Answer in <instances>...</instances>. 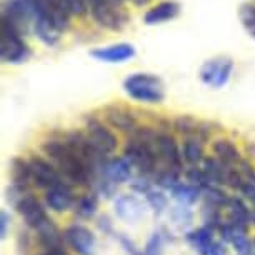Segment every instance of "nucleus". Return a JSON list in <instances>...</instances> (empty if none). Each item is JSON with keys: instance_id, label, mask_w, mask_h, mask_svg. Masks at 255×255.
<instances>
[{"instance_id": "f257e3e1", "label": "nucleus", "mask_w": 255, "mask_h": 255, "mask_svg": "<svg viewBox=\"0 0 255 255\" xmlns=\"http://www.w3.org/2000/svg\"><path fill=\"white\" fill-rule=\"evenodd\" d=\"M42 152L57 167L67 184L90 187L92 185V172L80 160L79 155L72 150L64 137H50L42 142Z\"/></svg>"}, {"instance_id": "f03ea898", "label": "nucleus", "mask_w": 255, "mask_h": 255, "mask_svg": "<svg viewBox=\"0 0 255 255\" xmlns=\"http://www.w3.org/2000/svg\"><path fill=\"white\" fill-rule=\"evenodd\" d=\"M35 7L33 32L45 45H55L70 22V10L65 0H32Z\"/></svg>"}, {"instance_id": "7ed1b4c3", "label": "nucleus", "mask_w": 255, "mask_h": 255, "mask_svg": "<svg viewBox=\"0 0 255 255\" xmlns=\"http://www.w3.org/2000/svg\"><path fill=\"white\" fill-rule=\"evenodd\" d=\"M124 92L140 104H162L165 99L163 80L150 72H133L122 82Z\"/></svg>"}, {"instance_id": "20e7f679", "label": "nucleus", "mask_w": 255, "mask_h": 255, "mask_svg": "<svg viewBox=\"0 0 255 255\" xmlns=\"http://www.w3.org/2000/svg\"><path fill=\"white\" fill-rule=\"evenodd\" d=\"M122 0H89L90 13L100 27L119 32L128 23V13Z\"/></svg>"}, {"instance_id": "39448f33", "label": "nucleus", "mask_w": 255, "mask_h": 255, "mask_svg": "<svg viewBox=\"0 0 255 255\" xmlns=\"http://www.w3.org/2000/svg\"><path fill=\"white\" fill-rule=\"evenodd\" d=\"M84 133L87 137L95 150L102 155L109 157L110 153H114L119 147V138L112 132V128H109L107 124H104L102 120L97 117H87L85 119V127Z\"/></svg>"}, {"instance_id": "423d86ee", "label": "nucleus", "mask_w": 255, "mask_h": 255, "mask_svg": "<svg viewBox=\"0 0 255 255\" xmlns=\"http://www.w3.org/2000/svg\"><path fill=\"white\" fill-rule=\"evenodd\" d=\"M234 60L229 55H217L205 60L200 67V80L210 89H222L229 84L234 72Z\"/></svg>"}, {"instance_id": "0eeeda50", "label": "nucleus", "mask_w": 255, "mask_h": 255, "mask_svg": "<svg viewBox=\"0 0 255 255\" xmlns=\"http://www.w3.org/2000/svg\"><path fill=\"white\" fill-rule=\"evenodd\" d=\"M153 152L158 158L160 168H172V170L182 172L184 170V157L179 148L175 137L168 132H157L152 142Z\"/></svg>"}, {"instance_id": "6e6552de", "label": "nucleus", "mask_w": 255, "mask_h": 255, "mask_svg": "<svg viewBox=\"0 0 255 255\" xmlns=\"http://www.w3.org/2000/svg\"><path fill=\"white\" fill-rule=\"evenodd\" d=\"M30 55L28 45L23 35L12 25L2 20V42H0V57L5 64H22Z\"/></svg>"}, {"instance_id": "1a4fd4ad", "label": "nucleus", "mask_w": 255, "mask_h": 255, "mask_svg": "<svg viewBox=\"0 0 255 255\" xmlns=\"http://www.w3.org/2000/svg\"><path fill=\"white\" fill-rule=\"evenodd\" d=\"M2 20L12 25L18 33L25 35L35 23V7L32 0H8L3 7Z\"/></svg>"}, {"instance_id": "9d476101", "label": "nucleus", "mask_w": 255, "mask_h": 255, "mask_svg": "<svg viewBox=\"0 0 255 255\" xmlns=\"http://www.w3.org/2000/svg\"><path fill=\"white\" fill-rule=\"evenodd\" d=\"M32 172V185L42 190H50L54 187H59L62 184H67L62 174L57 170V167L49 158L40 155H32L28 158Z\"/></svg>"}, {"instance_id": "9b49d317", "label": "nucleus", "mask_w": 255, "mask_h": 255, "mask_svg": "<svg viewBox=\"0 0 255 255\" xmlns=\"http://www.w3.org/2000/svg\"><path fill=\"white\" fill-rule=\"evenodd\" d=\"M65 245L77 255H97V237L89 227L72 224L64 230Z\"/></svg>"}, {"instance_id": "f8f14e48", "label": "nucleus", "mask_w": 255, "mask_h": 255, "mask_svg": "<svg viewBox=\"0 0 255 255\" xmlns=\"http://www.w3.org/2000/svg\"><path fill=\"white\" fill-rule=\"evenodd\" d=\"M15 210L23 219V222H25L27 227L32 230H37L47 219H49L45 207L40 204V200H38L32 192H28V194L22 197L20 202L15 205Z\"/></svg>"}, {"instance_id": "ddd939ff", "label": "nucleus", "mask_w": 255, "mask_h": 255, "mask_svg": "<svg viewBox=\"0 0 255 255\" xmlns=\"http://www.w3.org/2000/svg\"><path fill=\"white\" fill-rule=\"evenodd\" d=\"M135 54V47L128 42H119V44L97 47V49L90 50V57H94L99 62H105V64H124V62L133 59Z\"/></svg>"}, {"instance_id": "4468645a", "label": "nucleus", "mask_w": 255, "mask_h": 255, "mask_svg": "<svg viewBox=\"0 0 255 255\" xmlns=\"http://www.w3.org/2000/svg\"><path fill=\"white\" fill-rule=\"evenodd\" d=\"M104 119L112 128H117L120 132L125 133H132L138 128L137 119L130 110L119 107V105H109L107 109L104 110Z\"/></svg>"}, {"instance_id": "2eb2a0df", "label": "nucleus", "mask_w": 255, "mask_h": 255, "mask_svg": "<svg viewBox=\"0 0 255 255\" xmlns=\"http://www.w3.org/2000/svg\"><path fill=\"white\" fill-rule=\"evenodd\" d=\"M115 215L125 222H138L145 215V205L135 195H119L115 199Z\"/></svg>"}, {"instance_id": "dca6fc26", "label": "nucleus", "mask_w": 255, "mask_h": 255, "mask_svg": "<svg viewBox=\"0 0 255 255\" xmlns=\"http://www.w3.org/2000/svg\"><path fill=\"white\" fill-rule=\"evenodd\" d=\"M44 200H45L47 209H50L52 212H57V214H64V212L70 210L72 207L75 205V197H74V192H72L70 184H62L59 187H54V189L47 190Z\"/></svg>"}, {"instance_id": "f3484780", "label": "nucleus", "mask_w": 255, "mask_h": 255, "mask_svg": "<svg viewBox=\"0 0 255 255\" xmlns=\"http://www.w3.org/2000/svg\"><path fill=\"white\" fill-rule=\"evenodd\" d=\"M180 10L182 7L177 0H163V2H158L157 5H153L143 13V23L150 27L160 25V23H165L168 20H174L175 17H179Z\"/></svg>"}, {"instance_id": "a211bd4d", "label": "nucleus", "mask_w": 255, "mask_h": 255, "mask_svg": "<svg viewBox=\"0 0 255 255\" xmlns=\"http://www.w3.org/2000/svg\"><path fill=\"white\" fill-rule=\"evenodd\" d=\"M104 177L109 179L112 184L120 185L127 184L133 180V165L128 158L122 157H112L109 158L104 168Z\"/></svg>"}, {"instance_id": "6ab92c4d", "label": "nucleus", "mask_w": 255, "mask_h": 255, "mask_svg": "<svg viewBox=\"0 0 255 255\" xmlns=\"http://www.w3.org/2000/svg\"><path fill=\"white\" fill-rule=\"evenodd\" d=\"M35 234H37L38 245L44 250H55V249L67 247L64 240V232H60V229L57 227L55 222L50 217L35 230Z\"/></svg>"}, {"instance_id": "aec40b11", "label": "nucleus", "mask_w": 255, "mask_h": 255, "mask_svg": "<svg viewBox=\"0 0 255 255\" xmlns=\"http://www.w3.org/2000/svg\"><path fill=\"white\" fill-rule=\"evenodd\" d=\"M212 152H214L215 158H219L220 162L229 167H239V163L242 162L240 150L229 138H217L212 143Z\"/></svg>"}, {"instance_id": "412c9836", "label": "nucleus", "mask_w": 255, "mask_h": 255, "mask_svg": "<svg viewBox=\"0 0 255 255\" xmlns=\"http://www.w3.org/2000/svg\"><path fill=\"white\" fill-rule=\"evenodd\" d=\"M185 240L189 242L199 255H210L212 247H214V230L202 225L199 229H194L187 232Z\"/></svg>"}, {"instance_id": "4be33fe9", "label": "nucleus", "mask_w": 255, "mask_h": 255, "mask_svg": "<svg viewBox=\"0 0 255 255\" xmlns=\"http://www.w3.org/2000/svg\"><path fill=\"white\" fill-rule=\"evenodd\" d=\"M182 157L189 165H199L200 162H204V140L197 135L185 137L184 145H182Z\"/></svg>"}, {"instance_id": "5701e85b", "label": "nucleus", "mask_w": 255, "mask_h": 255, "mask_svg": "<svg viewBox=\"0 0 255 255\" xmlns=\"http://www.w3.org/2000/svg\"><path fill=\"white\" fill-rule=\"evenodd\" d=\"M202 168H204L210 185H219V187L225 185V175H227V170L230 168L229 165H225V163H222L215 157H207L202 162Z\"/></svg>"}, {"instance_id": "b1692460", "label": "nucleus", "mask_w": 255, "mask_h": 255, "mask_svg": "<svg viewBox=\"0 0 255 255\" xmlns=\"http://www.w3.org/2000/svg\"><path fill=\"white\" fill-rule=\"evenodd\" d=\"M10 180L13 185L28 189V185L32 184V172H30V163H28V160H23L20 157L12 158L10 160Z\"/></svg>"}, {"instance_id": "393cba45", "label": "nucleus", "mask_w": 255, "mask_h": 255, "mask_svg": "<svg viewBox=\"0 0 255 255\" xmlns=\"http://www.w3.org/2000/svg\"><path fill=\"white\" fill-rule=\"evenodd\" d=\"M75 215L84 220L94 219L99 209V194L97 192H87V194L80 195L75 200Z\"/></svg>"}, {"instance_id": "a878e982", "label": "nucleus", "mask_w": 255, "mask_h": 255, "mask_svg": "<svg viewBox=\"0 0 255 255\" xmlns=\"http://www.w3.org/2000/svg\"><path fill=\"white\" fill-rule=\"evenodd\" d=\"M170 195L179 205L190 207V205H194L197 200H200L202 189L192 184H182V182H179V184L170 190Z\"/></svg>"}, {"instance_id": "bb28decb", "label": "nucleus", "mask_w": 255, "mask_h": 255, "mask_svg": "<svg viewBox=\"0 0 255 255\" xmlns=\"http://www.w3.org/2000/svg\"><path fill=\"white\" fill-rule=\"evenodd\" d=\"M239 20L250 38L255 40V3L244 2L239 7Z\"/></svg>"}, {"instance_id": "cd10ccee", "label": "nucleus", "mask_w": 255, "mask_h": 255, "mask_svg": "<svg viewBox=\"0 0 255 255\" xmlns=\"http://www.w3.org/2000/svg\"><path fill=\"white\" fill-rule=\"evenodd\" d=\"M202 197L205 199V204L219 207V209H222V207L227 209L229 199H230V197H227V194H225V190L219 185H207L205 189L202 190Z\"/></svg>"}, {"instance_id": "c85d7f7f", "label": "nucleus", "mask_w": 255, "mask_h": 255, "mask_svg": "<svg viewBox=\"0 0 255 255\" xmlns=\"http://www.w3.org/2000/svg\"><path fill=\"white\" fill-rule=\"evenodd\" d=\"M230 244H232L237 255H254V242L247 237V232H244V230L235 229Z\"/></svg>"}, {"instance_id": "c756f323", "label": "nucleus", "mask_w": 255, "mask_h": 255, "mask_svg": "<svg viewBox=\"0 0 255 255\" xmlns=\"http://www.w3.org/2000/svg\"><path fill=\"white\" fill-rule=\"evenodd\" d=\"M222 209L209 204H204V209H202V220H204V225L212 230H219V227L222 225Z\"/></svg>"}, {"instance_id": "7c9ffc66", "label": "nucleus", "mask_w": 255, "mask_h": 255, "mask_svg": "<svg viewBox=\"0 0 255 255\" xmlns=\"http://www.w3.org/2000/svg\"><path fill=\"white\" fill-rule=\"evenodd\" d=\"M179 174L180 172L172 170V168H158L155 172V175H153V179H155V184L158 187L172 190L177 184H179Z\"/></svg>"}, {"instance_id": "2f4dec72", "label": "nucleus", "mask_w": 255, "mask_h": 255, "mask_svg": "<svg viewBox=\"0 0 255 255\" xmlns=\"http://www.w3.org/2000/svg\"><path fill=\"white\" fill-rule=\"evenodd\" d=\"M184 174H185L187 184H192V185L199 187V189H202V190H204L207 185H210V182H209V179H207L204 168L199 167V165H189L185 168Z\"/></svg>"}, {"instance_id": "473e14b6", "label": "nucleus", "mask_w": 255, "mask_h": 255, "mask_svg": "<svg viewBox=\"0 0 255 255\" xmlns=\"http://www.w3.org/2000/svg\"><path fill=\"white\" fill-rule=\"evenodd\" d=\"M174 127L177 132L184 133L185 137H190V135H197L200 122H197L194 117H189V115H182V117H179L174 122Z\"/></svg>"}, {"instance_id": "72a5a7b5", "label": "nucleus", "mask_w": 255, "mask_h": 255, "mask_svg": "<svg viewBox=\"0 0 255 255\" xmlns=\"http://www.w3.org/2000/svg\"><path fill=\"white\" fill-rule=\"evenodd\" d=\"M147 204L150 205V209L155 212L157 215H160L162 212L167 210L168 207V199L162 190H150L148 194H145Z\"/></svg>"}, {"instance_id": "f704fd0d", "label": "nucleus", "mask_w": 255, "mask_h": 255, "mask_svg": "<svg viewBox=\"0 0 255 255\" xmlns=\"http://www.w3.org/2000/svg\"><path fill=\"white\" fill-rule=\"evenodd\" d=\"M244 185H245V179L240 174V170L237 167H230L227 170V175H225V187H229V189H232L235 192H240Z\"/></svg>"}, {"instance_id": "c9c22d12", "label": "nucleus", "mask_w": 255, "mask_h": 255, "mask_svg": "<svg viewBox=\"0 0 255 255\" xmlns=\"http://www.w3.org/2000/svg\"><path fill=\"white\" fill-rule=\"evenodd\" d=\"M143 252L145 255H163V235L160 232H153L147 240Z\"/></svg>"}, {"instance_id": "e433bc0d", "label": "nucleus", "mask_w": 255, "mask_h": 255, "mask_svg": "<svg viewBox=\"0 0 255 255\" xmlns=\"http://www.w3.org/2000/svg\"><path fill=\"white\" fill-rule=\"evenodd\" d=\"M170 217L174 219L177 224H190L192 217H194V214H192L190 207L177 205V207H174V209L170 210Z\"/></svg>"}, {"instance_id": "4c0bfd02", "label": "nucleus", "mask_w": 255, "mask_h": 255, "mask_svg": "<svg viewBox=\"0 0 255 255\" xmlns=\"http://www.w3.org/2000/svg\"><path fill=\"white\" fill-rule=\"evenodd\" d=\"M65 3L72 15H85L87 12H90L89 0H65Z\"/></svg>"}, {"instance_id": "58836bf2", "label": "nucleus", "mask_w": 255, "mask_h": 255, "mask_svg": "<svg viewBox=\"0 0 255 255\" xmlns=\"http://www.w3.org/2000/svg\"><path fill=\"white\" fill-rule=\"evenodd\" d=\"M130 185H132V189L135 190V192H140V194H148V192L152 190V182L148 180V177L147 175H140L137 180H132L130 182Z\"/></svg>"}, {"instance_id": "ea45409f", "label": "nucleus", "mask_w": 255, "mask_h": 255, "mask_svg": "<svg viewBox=\"0 0 255 255\" xmlns=\"http://www.w3.org/2000/svg\"><path fill=\"white\" fill-rule=\"evenodd\" d=\"M239 170H240V174L244 175L245 182L255 184V168H254V165H252V163H250L249 160H245V158H242V162L239 163Z\"/></svg>"}, {"instance_id": "a19ab883", "label": "nucleus", "mask_w": 255, "mask_h": 255, "mask_svg": "<svg viewBox=\"0 0 255 255\" xmlns=\"http://www.w3.org/2000/svg\"><path fill=\"white\" fill-rule=\"evenodd\" d=\"M10 222H12V217L7 210H2L0 212V239L5 240L7 239V234H8V227H10Z\"/></svg>"}, {"instance_id": "79ce46f5", "label": "nucleus", "mask_w": 255, "mask_h": 255, "mask_svg": "<svg viewBox=\"0 0 255 255\" xmlns=\"http://www.w3.org/2000/svg\"><path fill=\"white\" fill-rule=\"evenodd\" d=\"M17 247H18V250H20V254H23V255L28 252V249H30V235H28V232L18 234Z\"/></svg>"}, {"instance_id": "37998d69", "label": "nucleus", "mask_w": 255, "mask_h": 255, "mask_svg": "<svg viewBox=\"0 0 255 255\" xmlns=\"http://www.w3.org/2000/svg\"><path fill=\"white\" fill-rule=\"evenodd\" d=\"M240 194L244 195V199H247L250 204L255 207V184H250V182H245V185L242 187Z\"/></svg>"}, {"instance_id": "c03bdc74", "label": "nucleus", "mask_w": 255, "mask_h": 255, "mask_svg": "<svg viewBox=\"0 0 255 255\" xmlns=\"http://www.w3.org/2000/svg\"><path fill=\"white\" fill-rule=\"evenodd\" d=\"M99 229L102 230V232H105V234H110L112 232V222H110V219L109 217H100L99 219Z\"/></svg>"}, {"instance_id": "a18cd8bd", "label": "nucleus", "mask_w": 255, "mask_h": 255, "mask_svg": "<svg viewBox=\"0 0 255 255\" xmlns=\"http://www.w3.org/2000/svg\"><path fill=\"white\" fill-rule=\"evenodd\" d=\"M38 255H69L67 254V249H55V250H44L42 254H38Z\"/></svg>"}, {"instance_id": "49530a36", "label": "nucleus", "mask_w": 255, "mask_h": 255, "mask_svg": "<svg viewBox=\"0 0 255 255\" xmlns=\"http://www.w3.org/2000/svg\"><path fill=\"white\" fill-rule=\"evenodd\" d=\"M122 2H132L133 5H138V7H142V5H147L150 0H122Z\"/></svg>"}, {"instance_id": "de8ad7c7", "label": "nucleus", "mask_w": 255, "mask_h": 255, "mask_svg": "<svg viewBox=\"0 0 255 255\" xmlns=\"http://www.w3.org/2000/svg\"><path fill=\"white\" fill-rule=\"evenodd\" d=\"M252 224L255 225V207L252 209Z\"/></svg>"}, {"instance_id": "09e8293b", "label": "nucleus", "mask_w": 255, "mask_h": 255, "mask_svg": "<svg viewBox=\"0 0 255 255\" xmlns=\"http://www.w3.org/2000/svg\"><path fill=\"white\" fill-rule=\"evenodd\" d=\"M133 255H145V252H143V250H138V252L133 254Z\"/></svg>"}, {"instance_id": "8fccbe9b", "label": "nucleus", "mask_w": 255, "mask_h": 255, "mask_svg": "<svg viewBox=\"0 0 255 255\" xmlns=\"http://www.w3.org/2000/svg\"><path fill=\"white\" fill-rule=\"evenodd\" d=\"M254 255H255V240H254Z\"/></svg>"}]
</instances>
